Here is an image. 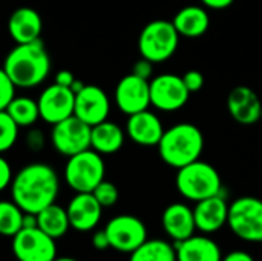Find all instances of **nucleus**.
I'll return each mask as SVG.
<instances>
[{"instance_id": "37", "label": "nucleus", "mask_w": 262, "mask_h": 261, "mask_svg": "<svg viewBox=\"0 0 262 261\" xmlns=\"http://www.w3.org/2000/svg\"><path fill=\"white\" fill-rule=\"evenodd\" d=\"M203 6L210 8V9H226L230 5H233L235 0H200Z\"/></svg>"}, {"instance_id": "16", "label": "nucleus", "mask_w": 262, "mask_h": 261, "mask_svg": "<svg viewBox=\"0 0 262 261\" xmlns=\"http://www.w3.org/2000/svg\"><path fill=\"white\" fill-rule=\"evenodd\" d=\"M227 109L232 118L244 126L255 125L262 117L261 98L249 86H236L229 92Z\"/></svg>"}, {"instance_id": "1", "label": "nucleus", "mask_w": 262, "mask_h": 261, "mask_svg": "<svg viewBox=\"0 0 262 261\" xmlns=\"http://www.w3.org/2000/svg\"><path fill=\"white\" fill-rule=\"evenodd\" d=\"M58 191V175L45 163H32L21 168L11 182L12 200L26 214H38L55 203Z\"/></svg>"}, {"instance_id": "32", "label": "nucleus", "mask_w": 262, "mask_h": 261, "mask_svg": "<svg viewBox=\"0 0 262 261\" xmlns=\"http://www.w3.org/2000/svg\"><path fill=\"white\" fill-rule=\"evenodd\" d=\"M132 74L141 77V78H146V80H150L152 75H154V63L144 57H141L135 65H134V69H132Z\"/></svg>"}, {"instance_id": "31", "label": "nucleus", "mask_w": 262, "mask_h": 261, "mask_svg": "<svg viewBox=\"0 0 262 261\" xmlns=\"http://www.w3.org/2000/svg\"><path fill=\"white\" fill-rule=\"evenodd\" d=\"M183 82L186 85V88L189 89V92H198L204 88V75L201 71L196 69H190L187 72H184L183 75Z\"/></svg>"}, {"instance_id": "33", "label": "nucleus", "mask_w": 262, "mask_h": 261, "mask_svg": "<svg viewBox=\"0 0 262 261\" xmlns=\"http://www.w3.org/2000/svg\"><path fill=\"white\" fill-rule=\"evenodd\" d=\"M12 182V171L9 163L0 155V192L6 189Z\"/></svg>"}, {"instance_id": "18", "label": "nucleus", "mask_w": 262, "mask_h": 261, "mask_svg": "<svg viewBox=\"0 0 262 261\" xmlns=\"http://www.w3.org/2000/svg\"><path fill=\"white\" fill-rule=\"evenodd\" d=\"M196 229L203 234H213L227 225L229 203L223 194L196 202L193 208Z\"/></svg>"}, {"instance_id": "14", "label": "nucleus", "mask_w": 262, "mask_h": 261, "mask_svg": "<svg viewBox=\"0 0 262 261\" xmlns=\"http://www.w3.org/2000/svg\"><path fill=\"white\" fill-rule=\"evenodd\" d=\"M111 111V102L107 94L95 85H84L81 89L75 92V106L74 115L88 123L89 126H95L104 120H107Z\"/></svg>"}, {"instance_id": "11", "label": "nucleus", "mask_w": 262, "mask_h": 261, "mask_svg": "<svg viewBox=\"0 0 262 261\" xmlns=\"http://www.w3.org/2000/svg\"><path fill=\"white\" fill-rule=\"evenodd\" d=\"M112 249L124 254L134 252L147 240V229L144 223L135 215H117L104 228Z\"/></svg>"}, {"instance_id": "10", "label": "nucleus", "mask_w": 262, "mask_h": 261, "mask_svg": "<svg viewBox=\"0 0 262 261\" xmlns=\"http://www.w3.org/2000/svg\"><path fill=\"white\" fill-rule=\"evenodd\" d=\"M150 105L163 112L181 109L190 97L183 77L177 74H160L150 78Z\"/></svg>"}, {"instance_id": "26", "label": "nucleus", "mask_w": 262, "mask_h": 261, "mask_svg": "<svg viewBox=\"0 0 262 261\" xmlns=\"http://www.w3.org/2000/svg\"><path fill=\"white\" fill-rule=\"evenodd\" d=\"M5 111L12 117V120L18 125V128L32 126L40 118L37 100L31 97H14Z\"/></svg>"}, {"instance_id": "17", "label": "nucleus", "mask_w": 262, "mask_h": 261, "mask_svg": "<svg viewBox=\"0 0 262 261\" xmlns=\"http://www.w3.org/2000/svg\"><path fill=\"white\" fill-rule=\"evenodd\" d=\"M126 132L127 137L140 146H158L164 134V126L155 112L144 109L127 115Z\"/></svg>"}, {"instance_id": "12", "label": "nucleus", "mask_w": 262, "mask_h": 261, "mask_svg": "<svg viewBox=\"0 0 262 261\" xmlns=\"http://www.w3.org/2000/svg\"><path fill=\"white\" fill-rule=\"evenodd\" d=\"M37 105L40 111V118L49 125H55L74 115L75 92L71 88L52 83L43 89L37 100Z\"/></svg>"}, {"instance_id": "3", "label": "nucleus", "mask_w": 262, "mask_h": 261, "mask_svg": "<svg viewBox=\"0 0 262 261\" xmlns=\"http://www.w3.org/2000/svg\"><path fill=\"white\" fill-rule=\"evenodd\" d=\"M204 151L203 131L193 123H177L167 129L158 143L161 160L175 169L200 160Z\"/></svg>"}, {"instance_id": "6", "label": "nucleus", "mask_w": 262, "mask_h": 261, "mask_svg": "<svg viewBox=\"0 0 262 261\" xmlns=\"http://www.w3.org/2000/svg\"><path fill=\"white\" fill-rule=\"evenodd\" d=\"M104 172L101 154L89 148L69 157L64 166V182L75 192H92L104 180Z\"/></svg>"}, {"instance_id": "7", "label": "nucleus", "mask_w": 262, "mask_h": 261, "mask_svg": "<svg viewBox=\"0 0 262 261\" xmlns=\"http://www.w3.org/2000/svg\"><path fill=\"white\" fill-rule=\"evenodd\" d=\"M227 226L241 240L262 243V200L239 197L229 205Z\"/></svg>"}, {"instance_id": "4", "label": "nucleus", "mask_w": 262, "mask_h": 261, "mask_svg": "<svg viewBox=\"0 0 262 261\" xmlns=\"http://www.w3.org/2000/svg\"><path fill=\"white\" fill-rule=\"evenodd\" d=\"M175 185L184 198L195 203L223 194V182L220 172L210 163L203 160H196L180 168L177 172Z\"/></svg>"}, {"instance_id": "36", "label": "nucleus", "mask_w": 262, "mask_h": 261, "mask_svg": "<svg viewBox=\"0 0 262 261\" xmlns=\"http://www.w3.org/2000/svg\"><path fill=\"white\" fill-rule=\"evenodd\" d=\"M223 261H255V258L246 251H232L223 257Z\"/></svg>"}, {"instance_id": "25", "label": "nucleus", "mask_w": 262, "mask_h": 261, "mask_svg": "<svg viewBox=\"0 0 262 261\" xmlns=\"http://www.w3.org/2000/svg\"><path fill=\"white\" fill-rule=\"evenodd\" d=\"M129 261H177L175 246L160 238H147L140 248L130 252Z\"/></svg>"}, {"instance_id": "24", "label": "nucleus", "mask_w": 262, "mask_h": 261, "mask_svg": "<svg viewBox=\"0 0 262 261\" xmlns=\"http://www.w3.org/2000/svg\"><path fill=\"white\" fill-rule=\"evenodd\" d=\"M35 215H37V228H40L45 234H48L54 240L61 238L71 229L66 209L55 203L46 206Z\"/></svg>"}, {"instance_id": "2", "label": "nucleus", "mask_w": 262, "mask_h": 261, "mask_svg": "<svg viewBox=\"0 0 262 261\" xmlns=\"http://www.w3.org/2000/svg\"><path fill=\"white\" fill-rule=\"evenodd\" d=\"M3 69L15 88L28 89L45 82L51 71V58L40 38L29 43H17L6 55Z\"/></svg>"}, {"instance_id": "23", "label": "nucleus", "mask_w": 262, "mask_h": 261, "mask_svg": "<svg viewBox=\"0 0 262 261\" xmlns=\"http://www.w3.org/2000/svg\"><path fill=\"white\" fill-rule=\"evenodd\" d=\"M124 131L120 125L104 120L91 129V148L101 155L118 152L124 145Z\"/></svg>"}, {"instance_id": "19", "label": "nucleus", "mask_w": 262, "mask_h": 261, "mask_svg": "<svg viewBox=\"0 0 262 261\" xmlns=\"http://www.w3.org/2000/svg\"><path fill=\"white\" fill-rule=\"evenodd\" d=\"M161 225L164 232L170 240L183 242L192 237L196 231L193 209L184 203H172L169 205L161 215Z\"/></svg>"}, {"instance_id": "20", "label": "nucleus", "mask_w": 262, "mask_h": 261, "mask_svg": "<svg viewBox=\"0 0 262 261\" xmlns=\"http://www.w3.org/2000/svg\"><path fill=\"white\" fill-rule=\"evenodd\" d=\"M177 261H223V252L216 242L207 235H192L175 245Z\"/></svg>"}, {"instance_id": "5", "label": "nucleus", "mask_w": 262, "mask_h": 261, "mask_svg": "<svg viewBox=\"0 0 262 261\" xmlns=\"http://www.w3.org/2000/svg\"><path fill=\"white\" fill-rule=\"evenodd\" d=\"M180 34L169 20H152L140 32L138 51L152 63L169 60L178 49Z\"/></svg>"}, {"instance_id": "28", "label": "nucleus", "mask_w": 262, "mask_h": 261, "mask_svg": "<svg viewBox=\"0 0 262 261\" xmlns=\"http://www.w3.org/2000/svg\"><path fill=\"white\" fill-rule=\"evenodd\" d=\"M18 137V125L6 111H0V154L9 151Z\"/></svg>"}, {"instance_id": "29", "label": "nucleus", "mask_w": 262, "mask_h": 261, "mask_svg": "<svg viewBox=\"0 0 262 261\" xmlns=\"http://www.w3.org/2000/svg\"><path fill=\"white\" fill-rule=\"evenodd\" d=\"M94 197L97 198V202L104 208H111L118 202V189L114 183L103 180L94 191H92Z\"/></svg>"}, {"instance_id": "22", "label": "nucleus", "mask_w": 262, "mask_h": 261, "mask_svg": "<svg viewBox=\"0 0 262 261\" xmlns=\"http://www.w3.org/2000/svg\"><path fill=\"white\" fill-rule=\"evenodd\" d=\"M172 23L181 37L196 38L207 32L210 26V15L204 6L189 5L175 14Z\"/></svg>"}, {"instance_id": "15", "label": "nucleus", "mask_w": 262, "mask_h": 261, "mask_svg": "<svg viewBox=\"0 0 262 261\" xmlns=\"http://www.w3.org/2000/svg\"><path fill=\"white\" fill-rule=\"evenodd\" d=\"M71 228L77 232H89L101 220L103 206L92 192H77L66 208Z\"/></svg>"}, {"instance_id": "9", "label": "nucleus", "mask_w": 262, "mask_h": 261, "mask_svg": "<svg viewBox=\"0 0 262 261\" xmlns=\"http://www.w3.org/2000/svg\"><path fill=\"white\" fill-rule=\"evenodd\" d=\"M91 129L88 123L75 115H71L52 125L51 142L54 149L66 157L75 155L91 148Z\"/></svg>"}, {"instance_id": "34", "label": "nucleus", "mask_w": 262, "mask_h": 261, "mask_svg": "<svg viewBox=\"0 0 262 261\" xmlns=\"http://www.w3.org/2000/svg\"><path fill=\"white\" fill-rule=\"evenodd\" d=\"M92 246L97 249V251H104L107 248H111L109 245V238H107V234L106 231H97L94 235H92Z\"/></svg>"}, {"instance_id": "30", "label": "nucleus", "mask_w": 262, "mask_h": 261, "mask_svg": "<svg viewBox=\"0 0 262 261\" xmlns=\"http://www.w3.org/2000/svg\"><path fill=\"white\" fill-rule=\"evenodd\" d=\"M14 97H15V85L12 83L6 71L0 68V111H5Z\"/></svg>"}, {"instance_id": "35", "label": "nucleus", "mask_w": 262, "mask_h": 261, "mask_svg": "<svg viewBox=\"0 0 262 261\" xmlns=\"http://www.w3.org/2000/svg\"><path fill=\"white\" fill-rule=\"evenodd\" d=\"M74 82H75L74 74H72L71 71H66V69H64V71L57 72V75H55V82H54V83H57V85H60V86H66V88H71V89H72Z\"/></svg>"}, {"instance_id": "38", "label": "nucleus", "mask_w": 262, "mask_h": 261, "mask_svg": "<svg viewBox=\"0 0 262 261\" xmlns=\"http://www.w3.org/2000/svg\"><path fill=\"white\" fill-rule=\"evenodd\" d=\"M54 261H78L75 258H71V257H60V258H55Z\"/></svg>"}, {"instance_id": "8", "label": "nucleus", "mask_w": 262, "mask_h": 261, "mask_svg": "<svg viewBox=\"0 0 262 261\" xmlns=\"http://www.w3.org/2000/svg\"><path fill=\"white\" fill-rule=\"evenodd\" d=\"M12 252L18 261H54L57 245L40 228H21L12 237Z\"/></svg>"}, {"instance_id": "27", "label": "nucleus", "mask_w": 262, "mask_h": 261, "mask_svg": "<svg viewBox=\"0 0 262 261\" xmlns=\"http://www.w3.org/2000/svg\"><path fill=\"white\" fill-rule=\"evenodd\" d=\"M25 212L14 200H0V235L14 237L23 228Z\"/></svg>"}, {"instance_id": "13", "label": "nucleus", "mask_w": 262, "mask_h": 261, "mask_svg": "<svg viewBox=\"0 0 262 261\" xmlns=\"http://www.w3.org/2000/svg\"><path fill=\"white\" fill-rule=\"evenodd\" d=\"M150 80L141 78L135 74L124 75L115 88V103L118 109L132 115L150 106Z\"/></svg>"}, {"instance_id": "21", "label": "nucleus", "mask_w": 262, "mask_h": 261, "mask_svg": "<svg viewBox=\"0 0 262 261\" xmlns=\"http://www.w3.org/2000/svg\"><path fill=\"white\" fill-rule=\"evenodd\" d=\"M43 22L40 14L28 6L15 9L8 22V31L15 43H29L40 38Z\"/></svg>"}]
</instances>
